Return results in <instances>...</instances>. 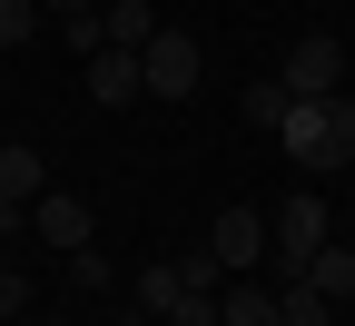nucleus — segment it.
<instances>
[{"mask_svg": "<svg viewBox=\"0 0 355 326\" xmlns=\"http://www.w3.org/2000/svg\"><path fill=\"white\" fill-rule=\"evenodd\" d=\"M40 326H69V316H40Z\"/></svg>", "mask_w": 355, "mask_h": 326, "instance_id": "obj_23", "label": "nucleus"}, {"mask_svg": "<svg viewBox=\"0 0 355 326\" xmlns=\"http://www.w3.org/2000/svg\"><path fill=\"white\" fill-rule=\"evenodd\" d=\"M99 30H109V50H148L158 10H148V0H99Z\"/></svg>", "mask_w": 355, "mask_h": 326, "instance_id": "obj_9", "label": "nucleus"}, {"mask_svg": "<svg viewBox=\"0 0 355 326\" xmlns=\"http://www.w3.org/2000/svg\"><path fill=\"white\" fill-rule=\"evenodd\" d=\"M306 287H316V297H336V307H345V297H355V247H336V238H326L316 257H306Z\"/></svg>", "mask_w": 355, "mask_h": 326, "instance_id": "obj_10", "label": "nucleus"}, {"mask_svg": "<svg viewBox=\"0 0 355 326\" xmlns=\"http://www.w3.org/2000/svg\"><path fill=\"white\" fill-rule=\"evenodd\" d=\"M60 30H69V50H79V60H89V50H109V30H99V10H69Z\"/></svg>", "mask_w": 355, "mask_h": 326, "instance_id": "obj_15", "label": "nucleus"}, {"mask_svg": "<svg viewBox=\"0 0 355 326\" xmlns=\"http://www.w3.org/2000/svg\"><path fill=\"white\" fill-rule=\"evenodd\" d=\"M296 99H336V79H345V40L336 30H306L296 50H286V70H277Z\"/></svg>", "mask_w": 355, "mask_h": 326, "instance_id": "obj_3", "label": "nucleus"}, {"mask_svg": "<svg viewBox=\"0 0 355 326\" xmlns=\"http://www.w3.org/2000/svg\"><path fill=\"white\" fill-rule=\"evenodd\" d=\"M178 287L207 297V287H217V257H207V247H188V257H178Z\"/></svg>", "mask_w": 355, "mask_h": 326, "instance_id": "obj_17", "label": "nucleus"}, {"mask_svg": "<svg viewBox=\"0 0 355 326\" xmlns=\"http://www.w3.org/2000/svg\"><path fill=\"white\" fill-rule=\"evenodd\" d=\"M326 316H336V297H316L306 277H296L286 297H277V326H326Z\"/></svg>", "mask_w": 355, "mask_h": 326, "instance_id": "obj_13", "label": "nucleus"}, {"mask_svg": "<svg viewBox=\"0 0 355 326\" xmlns=\"http://www.w3.org/2000/svg\"><path fill=\"white\" fill-rule=\"evenodd\" d=\"M286 99H296L286 79H247V129H266V138H277V119H286Z\"/></svg>", "mask_w": 355, "mask_h": 326, "instance_id": "obj_11", "label": "nucleus"}, {"mask_svg": "<svg viewBox=\"0 0 355 326\" xmlns=\"http://www.w3.org/2000/svg\"><path fill=\"white\" fill-rule=\"evenodd\" d=\"M30 307V287H20V267H0V316H20Z\"/></svg>", "mask_w": 355, "mask_h": 326, "instance_id": "obj_20", "label": "nucleus"}, {"mask_svg": "<svg viewBox=\"0 0 355 326\" xmlns=\"http://www.w3.org/2000/svg\"><path fill=\"white\" fill-rule=\"evenodd\" d=\"M139 79L158 89V99H188V89H198V40L188 30H158L148 50H139Z\"/></svg>", "mask_w": 355, "mask_h": 326, "instance_id": "obj_4", "label": "nucleus"}, {"mask_svg": "<svg viewBox=\"0 0 355 326\" xmlns=\"http://www.w3.org/2000/svg\"><path fill=\"white\" fill-rule=\"evenodd\" d=\"M119 326H168V316H119Z\"/></svg>", "mask_w": 355, "mask_h": 326, "instance_id": "obj_22", "label": "nucleus"}, {"mask_svg": "<svg viewBox=\"0 0 355 326\" xmlns=\"http://www.w3.org/2000/svg\"><path fill=\"white\" fill-rule=\"evenodd\" d=\"M139 50H89V99H99V109H119V99H139Z\"/></svg>", "mask_w": 355, "mask_h": 326, "instance_id": "obj_8", "label": "nucleus"}, {"mask_svg": "<svg viewBox=\"0 0 355 326\" xmlns=\"http://www.w3.org/2000/svg\"><path fill=\"white\" fill-rule=\"evenodd\" d=\"M30 227H40L60 257H69V247H89V208H79L69 188H40V198H30Z\"/></svg>", "mask_w": 355, "mask_h": 326, "instance_id": "obj_6", "label": "nucleus"}, {"mask_svg": "<svg viewBox=\"0 0 355 326\" xmlns=\"http://www.w3.org/2000/svg\"><path fill=\"white\" fill-rule=\"evenodd\" d=\"M30 40V0H0V50H20Z\"/></svg>", "mask_w": 355, "mask_h": 326, "instance_id": "obj_18", "label": "nucleus"}, {"mask_svg": "<svg viewBox=\"0 0 355 326\" xmlns=\"http://www.w3.org/2000/svg\"><path fill=\"white\" fill-rule=\"evenodd\" d=\"M207 257H217V267H257V257H266V218H257V208H217Z\"/></svg>", "mask_w": 355, "mask_h": 326, "instance_id": "obj_5", "label": "nucleus"}, {"mask_svg": "<svg viewBox=\"0 0 355 326\" xmlns=\"http://www.w3.org/2000/svg\"><path fill=\"white\" fill-rule=\"evenodd\" d=\"M40 188H50V168H40V149H0V218L20 227Z\"/></svg>", "mask_w": 355, "mask_h": 326, "instance_id": "obj_7", "label": "nucleus"}, {"mask_svg": "<svg viewBox=\"0 0 355 326\" xmlns=\"http://www.w3.org/2000/svg\"><path fill=\"white\" fill-rule=\"evenodd\" d=\"M326 238H336V218H326V198H316V188H296L286 208H266V257L286 267V287L306 277V257H316Z\"/></svg>", "mask_w": 355, "mask_h": 326, "instance_id": "obj_2", "label": "nucleus"}, {"mask_svg": "<svg viewBox=\"0 0 355 326\" xmlns=\"http://www.w3.org/2000/svg\"><path fill=\"white\" fill-rule=\"evenodd\" d=\"M168 326H217V307H207V297H178V307H168Z\"/></svg>", "mask_w": 355, "mask_h": 326, "instance_id": "obj_19", "label": "nucleus"}, {"mask_svg": "<svg viewBox=\"0 0 355 326\" xmlns=\"http://www.w3.org/2000/svg\"><path fill=\"white\" fill-rule=\"evenodd\" d=\"M277 149H286L296 168H345V158H355V109H345V99H286Z\"/></svg>", "mask_w": 355, "mask_h": 326, "instance_id": "obj_1", "label": "nucleus"}, {"mask_svg": "<svg viewBox=\"0 0 355 326\" xmlns=\"http://www.w3.org/2000/svg\"><path fill=\"white\" fill-rule=\"evenodd\" d=\"M50 10H60V20H69V10H99V0H50Z\"/></svg>", "mask_w": 355, "mask_h": 326, "instance_id": "obj_21", "label": "nucleus"}, {"mask_svg": "<svg viewBox=\"0 0 355 326\" xmlns=\"http://www.w3.org/2000/svg\"><path fill=\"white\" fill-rule=\"evenodd\" d=\"M178 297H188V287H178V257H158V267H139V307H148V316H168Z\"/></svg>", "mask_w": 355, "mask_h": 326, "instance_id": "obj_12", "label": "nucleus"}, {"mask_svg": "<svg viewBox=\"0 0 355 326\" xmlns=\"http://www.w3.org/2000/svg\"><path fill=\"white\" fill-rule=\"evenodd\" d=\"M60 267H69V287H109V257H99V247H69Z\"/></svg>", "mask_w": 355, "mask_h": 326, "instance_id": "obj_16", "label": "nucleus"}, {"mask_svg": "<svg viewBox=\"0 0 355 326\" xmlns=\"http://www.w3.org/2000/svg\"><path fill=\"white\" fill-rule=\"evenodd\" d=\"M217 326H277V297H266V287H237L227 307H217Z\"/></svg>", "mask_w": 355, "mask_h": 326, "instance_id": "obj_14", "label": "nucleus"}]
</instances>
